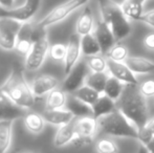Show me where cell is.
Masks as SVG:
<instances>
[{"instance_id": "52a82bcc", "label": "cell", "mask_w": 154, "mask_h": 153, "mask_svg": "<svg viewBox=\"0 0 154 153\" xmlns=\"http://www.w3.org/2000/svg\"><path fill=\"white\" fill-rule=\"evenodd\" d=\"M40 4L41 0H25L23 5L16 8H5L0 6V18H11L25 23L37 14Z\"/></svg>"}, {"instance_id": "7a4b0ae2", "label": "cell", "mask_w": 154, "mask_h": 153, "mask_svg": "<svg viewBox=\"0 0 154 153\" xmlns=\"http://www.w3.org/2000/svg\"><path fill=\"white\" fill-rule=\"evenodd\" d=\"M0 92L24 109L31 108L35 104V96L32 87L25 80L22 68L17 64L13 66L8 77L1 85Z\"/></svg>"}, {"instance_id": "7402d4cb", "label": "cell", "mask_w": 154, "mask_h": 153, "mask_svg": "<svg viewBox=\"0 0 154 153\" xmlns=\"http://www.w3.org/2000/svg\"><path fill=\"white\" fill-rule=\"evenodd\" d=\"M146 0H124L121 4L124 14L130 19L138 21L144 14V4Z\"/></svg>"}, {"instance_id": "f35d334b", "label": "cell", "mask_w": 154, "mask_h": 153, "mask_svg": "<svg viewBox=\"0 0 154 153\" xmlns=\"http://www.w3.org/2000/svg\"><path fill=\"white\" fill-rule=\"evenodd\" d=\"M14 3V0H0V6L5 8H11Z\"/></svg>"}, {"instance_id": "9c48e42d", "label": "cell", "mask_w": 154, "mask_h": 153, "mask_svg": "<svg viewBox=\"0 0 154 153\" xmlns=\"http://www.w3.org/2000/svg\"><path fill=\"white\" fill-rule=\"evenodd\" d=\"M49 48L51 45L47 35L34 42L31 51L25 59V67L29 70H38L44 63Z\"/></svg>"}, {"instance_id": "6da1fadb", "label": "cell", "mask_w": 154, "mask_h": 153, "mask_svg": "<svg viewBox=\"0 0 154 153\" xmlns=\"http://www.w3.org/2000/svg\"><path fill=\"white\" fill-rule=\"evenodd\" d=\"M116 107L118 110L135 125L138 131L149 120L146 98L142 94L138 85L126 84L123 93L116 101Z\"/></svg>"}, {"instance_id": "60d3db41", "label": "cell", "mask_w": 154, "mask_h": 153, "mask_svg": "<svg viewBox=\"0 0 154 153\" xmlns=\"http://www.w3.org/2000/svg\"><path fill=\"white\" fill-rule=\"evenodd\" d=\"M136 153H149V152H148V150H147L146 146L140 145V147L138 148V150H137V152H136Z\"/></svg>"}, {"instance_id": "ab89813d", "label": "cell", "mask_w": 154, "mask_h": 153, "mask_svg": "<svg viewBox=\"0 0 154 153\" xmlns=\"http://www.w3.org/2000/svg\"><path fill=\"white\" fill-rule=\"evenodd\" d=\"M145 146H146V148L149 153H154V137H152V139H151Z\"/></svg>"}, {"instance_id": "30bf717a", "label": "cell", "mask_w": 154, "mask_h": 153, "mask_svg": "<svg viewBox=\"0 0 154 153\" xmlns=\"http://www.w3.org/2000/svg\"><path fill=\"white\" fill-rule=\"evenodd\" d=\"M107 72L109 76L116 78L123 84L138 85V80L136 75L127 66L125 62H116L107 59Z\"/></svg>"}, {"instance_id": "cb8c5ba5", "label": "cell", "mask_w": 154, "mask_h": 153, "mask_svg": "<svg viewBox=\"0 0 154 153\" xmlns=\"http://www.w3.org/2000/svg\"><path fill=\"white\" fill-rule=\"evenodd\" d=\"M13 121H0V153H6L12 142Z\"/></svg>"}, {"instance_id": "7c38bea8", "label": "cell", "mask_w": 154, "mask_h": 153, "mask_svg": "<svg viewBox=\"0 0 154 153\" xmlns=\"http://www.w3.org/2000/svg\"><path fill=\"white\" fill-rule=\"evenodd\" d=\"M81 54V36H79L77 33L72 34L69 38L68 43H67L66 57L64 60L65 76H67L70 72V70L75 67V64L79 62Z\"/></svg>"}, {"instance_id": "4dcf8cb0", "label": "cell", "mask_w": 154, "mask_h": 153, "mask_svg": "<svg viewBox=\"0 0 154 153\" xmlns=\"http://www.w3.org/2000/svg\"><path fill=\"white\" fill-rule=\"evenodd\" d=\"M89 69L91 72H107V60L101 56H92L86 59Z\"/></svg>"}, {"instance_id": "5bb4252c", "label": "cell", "mask_w": 154, "mask_h": 153, "mask_svg": "<svg viewBox=\"0 0 154 153\" xmlns=\"http://www.w3.org/2000/svg\"><path fill=\"white\" fill-rule=\"evenodd\" d=\"M58 85H59V81L55 77L49 75H42L37 77L32 81L31 87L35 96H42L58 88Z\"/></svg>"}, {"instance_id": "d6986e66", "label": "cell", "mask_w": 154, "mask_h": 153, "mask_svg": "<svg viewBox=\"0 0 154 153\" xmlns=\"http://www.w3.org/2000/svg\"><path fill=\"white\" fill-rule=\"evenodd\" d=\"M99 130L97 120L93 116L75 118V134L80 136L92 137Z\"/></svg>"}, {"instance_id": "d4e9b609", "label": "cell", "mask_w": 154, "mask_h": 153, "mask_svg": "<svg viewBox=\"0 0 154 153\" xmlns=\"http://www.w3.org/2000/svg\"><path fill=\"white\" fill-rule=\"evenodd\" d=\"M81 50L86 57L97 56L100 53H102L100 44L93 34H88L81 37Z\"/></svg>"}, {"instance_id": "1f68e13d", "label": "cell", "mask_w": 154, "mask_h": 153, "mask_svg": "<svg viewBox=\"0 0 154 153\" xmlns=\"http://www.w3.org/2000/svg\"><path fill=\"white\" fill-rule=\"evenodd\" d=\"M97 153H119V147L114 141L110 139H101L95 143Z\"/></svg>"}, {"instance_id": "f546056e", "label": "cell", "mask_w": 154, "mask_h": 153, "mask_svg": "<svg viewBox=\"0 0 154 153\" xmlns=\"http://www.w3.org/2000/svg\"><path fill=\"white\" fill-rule=\"evenodd\" d=\"M107 58L110 60H113L116 62H125L127 58L129 57V50L125 45L121 43H116L109 51H108Z\"/></svg>"}, {"instance_id": "484cf974", "label": "cell", "mask_w": 154, "mask_h": 153, "mask_svg": "<svg viewBox=\"0 0 154 153\" xmlns=\"http://www.w3.org/2000/svg\"><path fill=\"white\" fill-rule=\"evenodd\" d=\"M45 120L43 115L37 112H29L24 116V125L26 129L32 133L38 134L43 131L45 127Z\"/></svg>"}, {"instance_id": "4fadbf2b", "label": "cell", "mask_w": 154, "mask_h": 153, "mask_svg": "<svg viewBox=\"0 0 154 153\" xmlns=\"http://www.w3.org/2000/svg\"><path fill=\"white\" fill-rule=\"evenodd\" d=\"M26 111L22 107H19L10 100L2 92H0V121L17 120L25 116Z\"/></svg>"}, {"instance_id": "3957f363", "label": "cell", "mask_w": 154, "mask_h": 153, "mask_svg": "<svg viewBox=\"0 0 154 153\" xmlns=\"http://www.w3.org/2000/svg\"><path fill=\"white\" fill-rule=\"evenodd\" d=\"M102 20L111 29L116 42L124 40L131 34L132 27L129 18L124 14L121 4L113 0H97Z\"/></svg>"}, {"instance_id": "ffe728a7", "label": "cell", "mask_w": 154, "mask_h": 153, "mask_svg": "<svg viewBox=\"0 0 154 153\" xmlns=\"http://www.w3.org/2000/svg\"><path fill=\"white\" fill-rule=\"evenodd\" d=\"M125 63L135 75H147L154 72V62L146 58L128 57Z\"/></svg>"}, {"instance_id": "8d00e7d4", "label": "cell", "mask_w": 154, "mask_h": 153, "mask_svg": "<svg viewBox=\"0 0 154 153\" xmlns=\"http://www.w3.org/2000/svg\"><path fill=\"white\" fill-rule=\"evenodd\" d=\"M138 21H140V22L145 23V24L149 25V26L154 29V8L144 13V14L140 16V18L138 19Z\"/></svg>"}, {"instance_id": "277c9868", "label": "cell", "mask_w": 154, "mask_h": 153, "mask_svg": "<svg viewBox=\"0 0 154 153\" xmlns=\"http://www.w3.org/2000/svg\"><path fill=\"white\" fill-rule=\"evenodd\" d=\"M99 130L103 134L118 137H129L138 141V129L120 110L97 120Z\"/></svg>"}, {"instance_id": "2e32d148", "label": "cell", "mask_w": 154, "mask_h": 153, "mask_svg": "<svg viewBox=\"0 0 154 153\" xmlns=\"http://www.w3.org/2000/svg\"><path fill=\"white\" fill-rule=\"evenodd\" d=\"M75 136V118L72 122L60 126L54 137V145L57 148H62L72 142Z\"/></svg>"}, {"instance_id": "9a60e30c", "label": "cell", "mask_w": 154, "mask_h": 153, "mask_svg": "<svg viewBox=\"0 0 154 153\" xmlns=\"http://www.w3.org/2000/svg\"><path fill=\"white\" fill-rule=\"evenodd\" d=\"M65 108L68 111H70L75 118H87V116L93 115L92 107L90 106V105L86 104V103L82 102L81 100L77 99L75 96H72V94L67 96Z\"/></svg>"}, {"instance_id": "5b68a950", "label": "cell", "mask_w": 154, "mask_h": 153, "mask_svg": "<svg viewBox=\"0 0 154 153\" xmlns=\"http://www.w3.org/2000/svg\"><path fill=\"white\" fill-rule=\"evenodd\" d=\"M88 2V0H67L64 3L56 6L51 10L45 17H43L40 21L36 23L39 27L46 29V27L54 25L60 21L64 20L75 10L84 6Z\"/></svg>"}, {"instance_id": "8992f818", "label": "cell", "mask_w": 154, "mask_h": 153, "mask_svg": "<svg viewBox=\"0 0 154 153\" xmlns=\"http://www.w3.org/2000/svg\"><path fill=\"white\" fill-rule=\"evenodd\" d=\"M23 23L11 18H0V47L4 50L16 48Z\"/></svg>"}, {"instance_id": "836d02e7", "label": "cell", "mask_w": 154, "mask_h": 153, "mask_svg": "<svg viewBox=\"0 0 154 153\" xmlns=\"http://www.w3.org/2000/svg\"><path fill=\"white\" fill-rule=\"evenodd\" d=\"M66 51H67V45L62 44V43H56V44L51 45L49 48V56L53 60L56 61H64L65 57H66Z\"/></svg>"}, {"instance_id": "d590c367", "label": "cell", "mask_w": 154, "mask_h": 153, "mask_svg": "<svg viewBox=\"0 0 154 153\" xmlns=\"http://www.w3.org/2000/svg\"><path fill=\"white\" fill-rule=\"evenodd\" d=\"M93 139L92 137H86V136H80V135L75 134V139H72L71 142V145L75 148H82V147H85V146H88L92 143Z\"/></svg>"}, {"instance_id": "ac0fdd59", "label": "cell", "mask_w": 154, "mask_h": 153, "mask_svg": "<svg viewBox=\"0 0 154 153\" xmlns=\"http://www.w3.org/2000/svg\"><path fill=\"white\" fill-rule=\"evenodd\" d=\"M42 115L46 123L51 125H56V126L59 127L72 122L75 118L72 115V113L67 110L66 108L55 109V110H45Z\"/></svg>"}, {"instance_id": "44dd1931", "label": "cell", "mask_w": 154, "mask_h": 153, "mask_svg": "<svg viewBox=\"0 0 154 153\" xmlns=\"http://www.w3.org/2000/svg\"><path fill=\"white\" fill-rule=\"evenodd\" d=\"M93 29H94V19H93L92 12L89 6H86L77 21L75 32L78 35L82 37L88 34H92Z\"/></svg>"}, {"instance_id": "8fae6325", "label": "cell", "mask_w": 154, "mask_h": 153, "mask_svg": "<svg viewBox=\"0 0 154 153\" xmlns=\"http://www.w3.org/2000/svg\"><path fill=\"white\" fill-rule=\"evenodd\" d=\"M93 35H94L95 39H97V43L100 44L102 54L105 56L118 43L110 26L103 20H100L97 22Z\"/></svg>"}, {"instance_id": "d6a6232c", "label": "cell", "mask_w": 154, "mask_h": 153, "mask_svg": "<svg viewBox=\"0 0 154 153\" xmlns=\"http://www.w3.org/2000/svg\"><path fill=\"white\" fill-rule=\"evenodd\" d=\"M138 133H140L138 141L143 145H146L152 137H154V116L152 118H149L146 125L138 131Z\"/></svg>"}, {"instance_id": "4316f807", "label": "cell", "mask_w": 154, "mask_h": 153, "mask_svg": "<svg viewBox=\"0 0 154 153\" xmlns=\"http://www.w3.org/2000/svg\"><path fill=\"white\" fill-rule=\"evenodd\" d=\"M108 78H109V75L106 72H90L86 79L85 84L103 94Z\"/></svg>"}, {"instance_id": "ba28073f", "label": "cell", "mask_w": 154, "mask_h": 153, "mask_svg": "<svg viewBox=\"0 0 154 153\" xmlns=\"http://www.w3.org/2000/svg\"><path fill=\"white\" fill-rule=\"evenodd\" d=\"M89 70L86 61H79L65 78L62 89L67 93H73L77 91L79 88L85 85L86 79L90 74Z\"/></svg>"}, {"instance_id": "e0dca14e", "label": "cell", "mask_w": 154, "mask_h": 153, "mask_svg": "<svg viewBox=\"0 0 154 153\" xmlns=\"http://www.w3.org/2000/svg\"><path fill=\"white\" fill-rule=\"evenodd\" d=\"M92 112H93V118L95 120L106 116L110 113L114 112L116 110H118L116 107V102L113 101L112 99H110L109 96H105V94H101V96L99 98V100L92 105Z\"/></svg>"}, {"instance_id": "83f0119b", "label": "cell", "mask_w": 154, "mask_h": 153, "mask_svg": "<svg viewBox=\"0 0 154 153\" xmlns=\"http://www.w3.org/2000/svg\"><path fill=\"white\" fill-rule=\"evenodd\" d=\"M124 87H125V84H123L122 82L119 81L116 78L109 76L103 94L109 96L110 99H112V100L116 102V101L120 99L121 94L123 93Z\"/></svg>"}, {"instance_id": "603a6c76", "label": "cell", "mask_w": 154, "mask_h": 153, "mask_svg": "<svg viewBox=\"0 0 154 153\" xmlns=\"http://www.w3.org/2000/svg\"><path fill=\"white\" fill-rule=\"evenodd\" d=\"M67 101L66 92L63 89L56 88L51 91L47 96L46 102H45V110H55V109L65 108Z\"/></svg>"}, {"instance_id": "e575fe53", "label": "cell", "mask_w": 154, "mask_h": 153, "mask_svg": "<svg viewBox=\"0 0 154 153\" xmlns=\"http://www.w3.org/2000/svg\"><path fill=\"white\" fill-rule=\"evenodd\" d=\"M138 87H140V92H142V94L146 99L154 96V80L153 79L145 80L144 82L138 84Z\"/></svg>"}, {"instance_id": "74e56055", "label": "cell", "mask_w": 154, "mask_h": 153, "mask_svg": "<svg viewBox=\"0 0 154 153\" xmlns=\"http://www.w3.org/2000/svg\"><path fill=\"white\" fill-rule=\"evenodd\" d=\"M145 47L150 50H154V33H150L144 38L143 40Z\"/></svg>"}, {"instance_id": "f1b7e54d", "label": "cell", "mask_w": 154, "mask_h": 153, "mask_svg": "<svg viewBox=\"0 0 154 153\" xmlns=\"http://www.w3.org/2000/svg\"><path fill=\"white\" fill-rule=\"evenodd\" d=\"M71 94L75 96L77 99H79V100H81L82 102L90 105V106H92V105L99 100L100 96H101V93H100V92H97V90L92 89L91 87L87 86L86 84Z\"/></svg>"}]
</instances>
